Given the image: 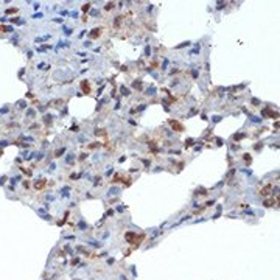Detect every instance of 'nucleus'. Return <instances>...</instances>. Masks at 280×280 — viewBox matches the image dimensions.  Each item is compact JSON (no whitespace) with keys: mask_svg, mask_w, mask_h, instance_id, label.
Returning <instances> with one entry per match:
<instances>
[{"mask_svg":"<svg viewBox=\"0 0 280 280\" xmlns=\"http://www.w3.org/2000/svg\"><path fill=\"white\" fill-rule=\"evenodd\" d=\"M168 123H170V126L174 129L176 132H184V129H185V128H184V125L181 123V121H178V120H173V118H170V120H168Z\"/></svg>","mask_w":280,"mask_h":280,"instance_id":"nucleus-1","label":"nucleus"},{"mask_svg":"<svg viewBox=\"0 0 280 280\" xmlns=\"http://www.w3.org/2000/svg\"><path fill=\"white\" fill-rule=\"evenodd\" d=\"M103 31H104V28H101V26L98 28V26H97V28H94L89 33V37H90V39H97V37H100L103 34Z\"/></svg>","mask_w":280,"mask_h":280,"instance_id":"nucleus-2","label":"nucleus"},{"mask_svg":"<svg viewBox=\"0 0 280 280\" xmlns=\"http://www.w3.org/2000/svg\"><path fill=\"white\" fill-rule=\"evenodd\" d=\"M271 191H272V185L271 184H268V185H264L262 190H260V195H262L263 198H266V196H269L271 195Z\"/></svg>","mask_w":280,"mask_h":280,"instance_id":"nucleus-3","label":"nucleus"},{"mask_svg":"<svg viewBox=\"0 0 280 280\" xmlns=\"http://www.w3.org/2000/svg\"><path fill=\"white\" fill-rule=\"evenodd\" d=\"M64 103H66V101L59 98V100H53V101H50V103H48V106H50V107H61V106L64 104Z\"/></svg>","mask_w":280,"mask_h":280,"instance_id":"nucleus-4","label":"nucleus"},{"mask_svg":"<svg viewBox=\"0 0 280 280\" xmlns=\"http://www.w3.org/2000/svg\"><path fill=\"white\" fill-rule=\"evenodd\" d=\"M81 89H83L84 94H90V92H92V87H90V84L87 81H81Z\"/></svg>","mask_w":280,"mask_h":280,"instance_id":"nucleus-5","label":"nucleus"},{"mask_svg":"<svg viewBox=\"0 0 280 280\" xmlns=\"http://www.w3.org/2000/svg\"><path fill=\"white\" fill-rule=\"evenodd\" d=\"M125 238H126V241H128V243H134V238H137V233L136 232H128V233H126V235H125Z\"/></svg>","mask_w":280,"mask_h":280,"instance_id":"nucleus-6","label":"nucleus"},{"mask_svg":"<svg viewBox=\"0 0 280 280\" xmlns=\"http://www.w3.org/2000/svg\"><path fill=\"white\" fill-rule=\"evenodd\" d=\"M44 185H45V181L44 179H41V181H37V182H34V187H36L37 190H41V188H44Z\"/></svg>","mask_w":280,"mask_h":280,"instance_id":"nucleus-7","label":"nucleus"},{"mask_svg":"<svg viewBox=\"0 0 280 280\" xmlns=\"http://www.w3.org/2000/svg\"><path fill=\"white\" fill-rule=\"evenodd\" d=\"M114 6H115V3H112V2H109V3H106V6H104V9H106V11H111V9H114Z\"/></svg>","mask_w":280,"mask_h":280,"instance_id":"nucleus-8","label":"nucleus"},{"mask_svg":"<svg viewBox=\"0 0 280 280\" xmlns=\"http://www.w3.org/2000/svg\"><path fill=\"white\" fill-rule=\"evenodd\" d=\"M272 204H274V199H266V201L263 202V205H264V207H271Z\"/></svg>","mask_w":280,"mask_h":280,"instance_id":"nucleus-9","label":"nucleus"},{"mask_svg":"<svg viewBox=\"0 0 280 280\" xmlns=\"http://www.w3.org/2000/svg\"><path fill=\"white\" fill-rule=\"evenodd\" d=\"M0 31H3V33H5V31H11V28H9V26H5V25H0Z\"/></svg>","mask_w":280,"mask_h":280,"instance_id":"nucleus-10","label":"nucleus"},{"mask_svg":"<svg viewBox=\"0 0 280 280\" xmlns=\"http://www.w3.org/2000/svg\"><path fill=\"white\" fill-rule=\"evenodd\" d=\"M243 134H235V136H233V140H240V139H243Z\"/></svg>","mask_w":280,"mask_h":280,"instance_id":"nucleus-11","label":"nucleus"},{"mask_svg":"<svg viewBox=\"0 0 280 280\" xmlns=\"http://www.w3.org/2000/svg\"><path fill=\"white\" fill-rule=\"evenodd\" d=\"M244 160H246V162H249V163H251V160H252V157H251V156H249V154H244Z\"/></svg>","mask_w":280,"mask_h":280,"instance_id":"nucleus-12","label":"nucleus"},{"mask_svg":"<svg viewBox=\"0 0 280 280\" xmlns=\"http://www.w3.org/2000/svg\"><path fill=\"white\" fill-rule=\"evenodd\" d=\"M191 145H193V140H191V139H188L185 142V146H191Z\"/></svg>","mask_w":280,"mask_h":280,"instance_id":"nucleus-13","label":"nucleus"},{"mask_svg":"<svg viewBox=\"0 0 280 280\" xmlns=\"http://www.w3.org/2000/svg\"><path fill=\"white\" fill-rule=\"evenodd\" d=\"M90 8V3H86V5H84L83 6V11H87V9H89Z\"/></svg>","mask_w":280,"mask_h":280,"instance_id":"nucleus-14","label":"nucleus"},{"mask_svg":"<svg viewBox=\"0 0 280 280\" xmlns=\"http://www.w3.org/2000/svg\"><path fill=\"white\" fill-rule=\"evenodd\" d=\"M62 153H64V149H58V151H56L55 154H56V157H59L61 154H62Z\"/></svg>","mask_w":280,"mask_h":280,"instance_id":"nucleus-15","label":"nucleus"}]
</instances>
